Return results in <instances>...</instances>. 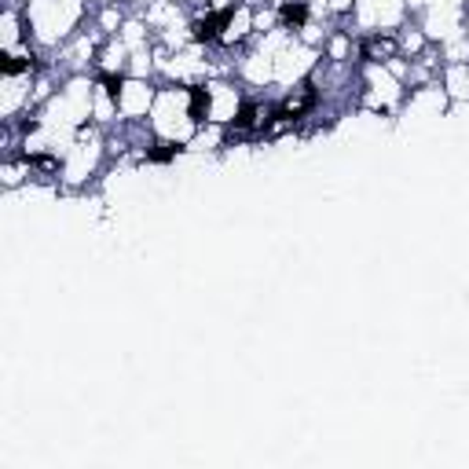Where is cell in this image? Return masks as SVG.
<instances>
[{
  "label": "cell",
  "instance_id": "5",
  "mask_svg": "<svg viewBox=\"0 0 469 469\" xmlns=\"http://www.w3.org/2000/svg\"><path fill=\"white\" fill-rule=\"evenodd\" d=\"M206 114H209V92L191 88V121H206Z\"/></svg>",
  "mask_w": 469,
  "mask_h": 469
},
{
  "label": "cell",
  "instance_id": "6",
  "mask_svg": "<svg viewBox=\"0 0 469 469\" xmlns=\"http://www.w3.org/2000/svg\"><path fill=\"white\" fill-rule=\"evenodd\" d=\"M0 70H4L8 77H15V73H23V70H29V59H19V56H12V51H8V56L0 59Z\"/></svg>",
  "mask_w": 469,
  "mask_h": 469
},
{
  "label": "cell",
  "instance_id": "4",
  "mask_svg": "<svg viewBox=\"0 0 469 469\" xmlns=\"http://www.w3.org/2000/svg\"><path fill=\"white\" fill-rule=\"evenodd\" d=\"M176 154H180V143H154L151 151H147V162H154V165H169Z\"/></svg>",
  "mask_w": 469,
  "mask_h": 469
},
{
  "label": "cell",
  "instance_id": "7",
  "mask_svg": "<svg viewBox=\"0 0 469 469\" xmlns=\"http://www.w3.org/2000/svg\"><path fill=\"white\" fill-rule=\"evenodd\" d=\"M103 84H106V95H110V99H121L125 77H117V73H106V77H103Z\"/></svg>",
  "mask_w": 469,
  "mask_h": 469
},
{
  "label": "cell",
  "instance_id": "1",
  "mask_svg": "<svg viewBox=\"0 0 469 469\" xmlns=\"http://www.w3.org/2000/svg\"><path fill=\"white\" fill-rule=\"evenodd\" d=\"M231 15H234V8H224V12H217V15H209V19H202V23L195 26V40H217L220 34H224V26L231 23Z\"/></svg>",
  "mask_w": 469,
  "mask_h": 469
},
{
  "label": "cell",
  "instance_id": "2",
  "mask_svg": "<svg viewBox=\"0 0 469 469\" xmlns=\"http://www.w3.org/2000/svg\"><path fill=\"white\" fill-rule=\"evenodd\" d=\"M279 19H282L286 29H304V23H308V4H304V0H286V4L279 8Z\"/></svg>",
  "mask_w": 469,
  "mask_h": 469
},
{
  "label": "cell",
  "instance_id": "3",
  "mask_svg": "<svg viewBox=\"0 0 469 469\" xmlns=\"http://www.w3.org/2000/svg\"><path fill=\"white\" fill-rule=\"evenodd\" d=\"M257 114H261V106H257V103H242V106H239V114L231 117V129L250 132L253 125H257Z\"/></svg>",
  "mask_w": 469,
  "mask_h": 469
}]
</instances>
